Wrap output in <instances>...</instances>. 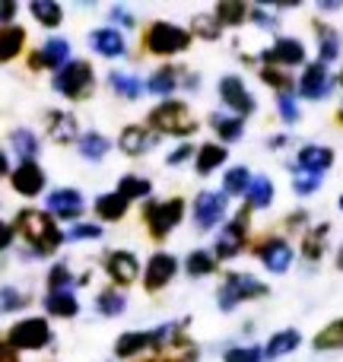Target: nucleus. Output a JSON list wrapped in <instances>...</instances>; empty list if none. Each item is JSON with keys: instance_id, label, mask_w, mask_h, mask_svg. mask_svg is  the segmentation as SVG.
I'll return each mask as SVG.
<instances>
[{"instance_id": "nucleus-3", "label": "nucleus", "mask_w": 343, "mask_h": 362, "mask_svg": "<svg viewBox=\"0 0 343 362\" xmlns=\"http://www.w3.org/2000/svg\"><path fill=\"white\" fill-rule=\"evenodd\" d=\"M54 89L67 99H89L93 93V67L89 61H70L64 70H57Z\"/></svg>"}, {"instance_id": "nucleus-32", "label": "nucleus", "mask_w": 343, "mask_h": 362, "mask_svg": "<svg viewBox=\"0 0 343 362\" xmlns=\"http://www.w3.org/2000/svg\"><path fill=\"white\" fill-rule=\"evenodd\" d=\"M80 153H83V159H89V163H99L102 156L108 153V140L102 137V134H83L80 137Z\"/></svg>"}, {"instance_id": "nucleus-9", "label": "nucleus", "mask_w": 343, "mask_h": 362, "mask_svg": "<svg viewBox=\"0 0 343 362\" xmlns=\"http://www.w3.org/2000/svg\"><path fill=\"white\" fill-rule=\"evenodd\" d=\"M223 213H226V194H216V191L197 194V200H194V223L200 229H213L223 219Z\"/></svg>"}, {"instance_id": "nucleus-2", "label": "nucleus", "mask_w": 343, "mask_h": 362, "mask_svg": "<svg viewBox=\"0 0 343 362\" xmlns=\"http://www.w3.org/2000/svg\"><path fill=\"white\" fill-rule=\"evenodd\" d=\"M150 127H156L159 134H178V137H185V134L197 131V121L191 118L185 102H163L159 108L150 112Z\"/></svg>"}, {"instance_id": "nucleus-37", "label": "nucleus", "mask_w": 343, "mask_h": 362, "mask_svg": "<svg viewBox=\"0 0 343 362\" xmlns=\"http://www.w3.org/2000/svg\"><path fill=\"white\" fill-rule=\"evenodd\" d=\"M245 16H248V6L238 4V0H223V4H216V19L223 25H238Z\"/></svg>"}, {"instance_id": "nucleus-15", "label": "nucleus", "mask_w": 343, "mask_h": 362, "mask_svg": "<svg viewBox=\"0 0 343 362\" xmlns=\"http://www.w3.org/2000/svg\"><path fill=\"white\" fill-rule=\"evenodd\" d=\"M105 270H108V276H112L118 286H127V283L137 280L140 264H137V257H134L131 251H112L108 261H105Z\"/></svg>"}, {"instance_id": "nucleus-18", "label": "nucleus", "mask_w": 343, "mask_h": 362, "mask_svg": "<svg viewBox=\"0 0 343 362\" xmlns=\"http://www.w3.org/2000/svg\"><path fill=\"white\" fill-rule=\"evenodd\" d=\"M264 61H267V67L270 64H302L306 61V45L299 38H280L270 51H264Z\"/></svg>"}, {"instance_id": "nucleus-28", "label": "nucleus", "mask_w": 343, "mask_h": 362, "mask_svg": "<svg viewBox=\"0 0 343 362\" xmlns=\"http://www.w3.org/2000/svg\"><path fill=\"white\" fill-rule=\"evenodd\" d=\"M226 146H219V144H204L197 150V172L200 175H207V172H213L216 165H223L226 163Z\"/></svg>"}, {"instance_id": "nucleus-11", "label": "nucleus", "mask_w": 343, "mask_h": 362, "mask_svg": "<svg viewBox=\"0 0 343 362\" xmlns=\"http://www.w3.org/2000/svg\"><path fill=\"white\" fill-rule=\"evenodd\" d=\"M219 95H223L226 105L236 108L238 115L255 112V99H251V93L245 89V83L238 80V76H223V80H219Z\"/></svg>"}, {"instance_id": "nucleus-47", "label": "nucleus", "mask_w": 343, "mask_h": 362, "mask_svg": "<svg viewBox=\"0 0 343 362\" xmlns=\"http://www.w3.org/2000/svg\"><path fill=\"white\" fill-rule=\"evenodd\" d=\"M67 238L70 242H80V238H102V229L95 223H80L67 232Z\"/></svg>"}, {"instance_id": "nucleus-54", "label": "nucleus", "mask_w": 343, "mask_h": 362, "mask_svg": "<svg viewBox=\"0 0 343 362\" xmlns=\"http://www.w3.org/2000/svg\"><path fill=\"white\" fill-rule=\"evenodd\" d=\"M4 362H16V356H13V346L10 344H4V356H0Z\"/></svg>"}, {"instance_id": "nucleus-26", "label": "nucleus", "mask_w": 343, "mask_h": 362, "mask_svg": "<svg viewBox=\"0 0 343 362\" xmlns=\"http://www.w3.org/2000/svg\"><path fill=\"white\" fill-rule=\"evenodd\" d=\"M45 305H48V312L57 315V318H74V315L80 312V302H76V296L70 293V289H64V293H51Z\"/></svg>"}, {"instance_id": "nucleus-57", "label": "nucleus", "mask_w": 343, "mask_h": 362, "mask_svg": "<svg viewBox=\"0 0 343 362\" xmlns=\"http://www.w3.org/2000/svg\"><path fill=\"white\" fill-rule=\"evenodd\" d=\"M340 210H343V197H340Z\"/></svg>"}, {"instance_id": "nucleus-12", "label": "nucleus", "mask_w": 343, "mask_h": 362, "mask_svg": "<svg viewBox=\"0 0 343 362\" xmlns=\"http://www.w3.org/2000/svg\"><path fill=\"white\" fill-rule=\"evenodd\" d=\"M257 255H261L264 267H267L270 274H286L289 264H293V248H289L283 238H267V242L257 248Z\"/></svg>"}, {"instance_id": "nucleus-29", "label": "nucleus", "mask_w": 343, "mask_h": 362, "mask_svg": "<svg viewBox=\"0 0 343 362\" xmlns=\"http://www.w3.org/2000/svg\"><path fill=\"white\" fill-rule=\"evenodd\" d=\"M29 10H32V16H35L42 25H48V29L61 25V19H64V10L54 4V0H32Z\"/></svg>"}, {"instance_id": "nucleus-27", "label": "nucleus", "mask_w": 343, "mask_h": 362, "mask_svg": "<svg viewBox=\"0 0 343 362\" xmlns=\"http://www.w3.org/2000/svg\"><path fill=\"white\" fill-rule=\"evenodd\" d=\"M95 213H99L102 219H108V223H115V219H121L127 213V200L121 197L118 191H115V194H102V197L95 200Z\"/></svg>"}, {"instance_id": "nucleus-21", "label": "nucleus", "mask_w": 343, "mask_h": 362, "mask_svg": "<svg viewBox=\"0 0 343 362\" xmlns=\"http://www.w3.org/2000/svg\"><path fill=\"white\" fill-rule=\"evenodd\" d=\"M118 144H121V153H127V156H144V153L153 146V137L146 134V127L131 124V127H124V131H121Z\"/></svg>"}, {"instance_id": "nucleus-59", "label": "nucleus", "mask_w": 343, "mask_h": 362, "mask_svg": "<svg viewBox=\"0 0 343 362\" xmlns=\"http://www.w3.org/2000/svg\"><path fill=\"white\" fill-rule=\"evenodd\" d=\"M150 362H153V359H150Z\"/></svg>"}, {"instance_id": "nucleus-10", "label": "nucleus", "mask_w": 343, "mask_h": 362, "mask_svg": "<svg viewBox=\"0 0 343 362\" xmlns=\"http://www.w3.org/2000/svg\"><path fill=\"white\" fill-rule=\"evenodd\" d=\"M175 270H178V261H175L172 255H165V251H159V255L150 257V264H146V280L144 286L150 289V293H159V289L165 286V283L175 276Z\"/></svg>"}, {"instance_id": "nucleus-56", "label": "nucleus", "mask_w": 343, "mask_h": 362, "mask_svg": "<svg viewBox=\"0 0 343 362\" xmlns=\"http://www.w3.org/2000/svg\"><path fill=\"white\" fill-rule=\"evenodd\" d=\"M337 267L343 270V251H340V257H337Z\"/></svg>"}, {"instance_id": "nucleus-40", "label": "nucleus", "mask_w": 343, "mask_h": 362, "mask_svg": "<svg viewBox=\"0 0 343 362\" xmlns=\"http://www.w3.org/2000/svg\"><path fill=\"white\" fill-rule=\"evenodd\" d=\"M124 296L121 293H115V289H105V293H99V299H95V308H99L105 318H115V315H121L124 312Z\"/></svg>"}, {"instance_id": "nucleus-1", "label": "nucleus", "mask_w": 343, "mask_h": 362, "mask_svg": "<svg viewBox=\"0 0 343 362\" xmlns=\"http://www.w3.org/2000/svg\"><path fill=\"white\" fill-rule=\"evenodd\" d=\"M16 229L23 232V238L38 251V255H51V251L64 242L61 229L54 226V216L45 210H23L16 216Z\"/></svg>"}, {"instance_id": "nucleus-38", "label": "nucleus", "mask_w": 343, "mask_h": 362, "mask_svg": "<svg viewBox=\"0 0 343 362\" xmlns=\"http://www.w3.org/2000/svg\"><path fill=\"white\" fill-rule=\"evenodd\" d=\"M10 144H13V150L19 153V159L23 163H35V153H38V140L32 137L29 131H13V137H10Z\"/></svg>"}, {"instance_id": "nucleus-13", "label": "nucleus", "mask_w": 343, "mask_h": 362, "mask_svg": "<svg viewBox=\"0 0 343 362\" xmlns=\"http://www.w3.org/2000/svg\"><path fill=\"white\" fill-rule=\"evenodd\" d=\"M48 210L61 219H76L83 213V194L76 187H57L48 194Z\"/></svg>"}, {"instance_id": "nucleus-22", "label": "nucleus", "mask_w": 343, "mask_h": 362, "mask_svg": "<svg viewBox=\"0 0 343 362\" xmlns=\"http://www.w3.org/2000/svg\"><path fill=\"white\" fill-rule=\"evenodd\" d=\"M48 137L54 144H70L76 137V121L67 112H51L48 115Z\"/></svg>"}, {"instance_id": "nucleus-35", "label": "nucleus", "mask_w": 343, "mask_h": 362, "mask_svg": "<svg viewBox=\"0 0 343 362\" xmlns=\"http://www.w3.org/2000/svg\"><path fill=\"white\" fill-rule=\"evenodd\" d=\"M175 86H178V76H175V70H172V67L156 70V74H153L150 80H146V93H156V95H169Z\"/></svg>"}, {"instance_id": "nucleus-36", "label": "nucleus", "mask_w": 343, "mask_h": 362, "mask_svg": "<svg viewBox=\"0 0 343 362\" xmlns=\"http://www.w3.org/2000/svg\"><path fill=\"white\" fill-rule=\"evenodd\" d=\"M245 197H248V206H267L270 200H274V185H270L264 175H255Z\"/></svg>"}, {"instance_id": "nucleus-4", "label": "nucleus", "mask_w": 343, "mask_h": 362, "mask_svg": "<svg viewBox=\"0 0 343 362\" xmlns=\"http://www.w3.org/2000/svg\"><path fill=\"white\" fill-rule=\"evenodd\" d=\"M257 296H267V286L261 280L248 274H229L223 280V289H219V308L223 312H232L238 302L245 299H257Z\"/></svg>"}, {"instance_id": "nucleus-53", "label": "nucleus", "mask_w": 343, "mask_h": 362, "mask_svg": "<svg viewBox=\"0 0 343 362\" xmlns=\"http://www.w3.org/2000/svg\"><path fill=\"white\" fill-rule=\"evenodd\" d=\"M13 13H16V4H4V25H13Z\"/></svg>"}, {"instance_id": "nucleus-49", "label": "nucleus", "mask_w": 343, "mask_h": 362, "mask_svg": "<svg viewBox=\"0 0 343 362\" xmlns=\"http://www.w3.org/2000/svg\"><path fill=\"white\" fill-rule=\"evenodd\" d=\"M277 108H280V115H283V121H286V124H293V121H299V108H296V102L289 99L286 93H283L280 99H277Z\"/></svg>"}, {"instance_id": "nucleus-45", "label": "nucleus", "mask_w": 343, "mask_h": 362, "mask_svg": "<svg viewBox=\"0 0 343 362\" xmlns=\"http://www.w3.org/2000/svg\"><path fill=\"white\" fill-rule=\"evenodd\" d=\"M337 51H340L337 35H334L331 29H321V64L334 61V57H337Z\"/></svg>"}, {"instance_id": "nucleus-55", "label": "nucleus", "mask_w": 343, "mask_h": 362, "mask_svg": "<svg viewBox=\"0 0 343 362\" xmlns=\"http://www.w3.org/2000/svg\"><path fill=\"white\" fill-rule=\"evenodd\" d=\"M13 242V226H4V248Z\"/></svg>"}, {"instance_id": "nucleus-14", "label": "nucleus", "mask_w": 343, "mask_h": 362, "mask_svg": "<svg viewBox=\"0 0 343 362\" xmlns=\"http://www.w3.org/2000/svg\"><path fill=\"white\" fill-rule=\"evenodd\" d=\"M10 181L23 197H35V194H42V187H45V172L38 163H19L16 172L10 175Z\"/></svg>"}, {"instance_id": "nucleus-17", "label": "nucleus", "mask_w": 343, "mask_h": 362, "mask_svg": "<svg viewBox=\"0 0 343 362\" xmlns=\"http://www.w3.org/2000/svg\"><path fill=\"white\" fill-rule=\"evenodd\" d=\"M67 57H70V45L64 42V38H51L48 45H45L38 54H32V67H54V70H64L67 67Z\"/></svg>"}, {"instance_id": "nucleus-7", "label": "nucleus", "mask_w": 343, "mask_h": 362, "mask_svg": "<svg viewBox=\"0 0 343 362\" xmlns=\"http://www.w3.org/2000/svg\"><path fill=\"white\" fill-rule=\"evenodd\" d=\"M51 340V327L45 318H25L6 331V344L13 350H42Z\"/></svg>"}, {"instance_id": "nucleus-43", "label": "nucleus", "mask_w": 343, "mask_h": 362, "mask_svg": "<svg viewBox=\"0 0 343 362\" xmlns=\"http://www.w3.org/2000/svg\"><path fill=\"white\" fill-rule=\"evenodd\" d=\"M213 124H216V134L223 144H236L238 137H242V118H213Z\"/></svg>"}, {"instance_id": "nucleus-42", "label": "nucleus", "mask_w": 343, "mask_h": 362, "mask_svg": "<svg viewBox=\"0 0 343 362\" xmlns=\"http://www.w3.org/2000/svg\"><path fill=\"white\" fill-rule=\"evenodd\" d=\"M194 32H197L200 38H219V32H223V23L216 19V13H200V16H194Z\"/></svg>"}, {"instance_id": "nucleus-6", "label": "nucleus", "mask_w": 343, "mask_h": 362, "mask_svg": "<svg viewBox=\"0 0 343 362\" xmlns=\"http://www.w3.org/2000/svg\"><path fill=\"white\" fill-rule=\"evenodd\" d=\"M146 216V226H150L153 238H165L175 226L181 223V216H185V200L172 197V200H156V204H150L144 210Z\"/></svg>"}, {"instance_id": "nucleus-25", "label": "nucleus", "mask_w": 343, "mask_h": 362, "mask_svg": "<svg viewBox=\"0 0 343 362\" xmlns=\"http://www.w3.org/2000/svg\"><path fill=\"white\" fill-rule=\"evenodd\" d=\"M23 45H25V32L19 25H4L0 29V61H13Z\"/></svg>"}, {"instance_id": "nucleus-34", "label": "nucleus", "mask_w": 343, "mask_h": 362, "mask_svg": "<svg viewBox=\"0 0 343 362\" xmlns=\"http://www.w3.org/2000/svg\"><path fill=\"white\" fill-rule=\"evenodd\" d=\"M213 267H216V255H210V251H191L185 261V270L191 276H207L213 274Z\"/></svg>"}, {"instance_id": "nucleus-24", "label": "nucleus", "mask_w": 343, "mask_h": 362, "mask_svg": "<svg viewBox=\"0 0 343 362\" xmlns=\"http://www.w3.org/2000/svg\"><path fill=\"white\" fill-rule=\"evenodd\" d=\"M299 331H277L274 337L267 340V346H264V356L267 359H280V356H286V353H293L296 346H299Z\"/></svg>"}, {"instance_id": "nucleus-31", "label": "nucleus", "mask_w": 343, "mask_h": 362, "mask_svg": "<svg viewBox=\"0 0 343 362\" xmlns=\"http://www.w3.org/2000/svg\"><path fill=\"white\" fill-rule=\"evenodd\" d=\"M327 229H331V226H315L312 232H308L306 238H302V255L306 257H312V261H318L321 255H325V242H327Z\"/></svg>"}, {"instance_id": "nucleus-41", "label": "nucleus", "mask_w": 343, "mask_h": 362, "mask_svg": "<svg viewBox=\"0 0 343 362\" xmlns=\"http://www.w3.org/2000/svg\"><path fill=\"white\" fill-rule=\"evenodd\" d=\"M251 181H255V175H248L245 165H236V169L226 172V194H248Z\"/></svg>"}, {"instance_id": "nucleus-20", "label": "nucleus", "mask_w": 343, "mask_h": 362, "mask_svg": "<svg viewBox=\"0 0 343 362\" xmlns=\"http://www.w3.org/2000/svg\"><path fill=\"white\" fill-rule=\"evenodd\" d=\"M89 45H93L95 51H99L102 57H118V54H124V35H121L118 29H99V32H93L89 35Z\"/></svg>"}, {"instance_id": "nucleus-50", "label": "nucleus", "mask_w": 343, "mask_h": 362, "mask_svg": "<svg viewBox=\"0 0 343 362\" xmlns=\"http://www.w3.org/2000/svg\"><path fill=\"white\" fill-rule=\"evenodd\" d=\"M23 305H25V296L6 286L4 289V312H16V308H23Z\"/></svg>"}, {"instance_id": "nucleus-48", "label": "nucleus", "mask_w": 343, "mask_h": 362, "mask_svg": "<svg viewBox=\"0 0 343 362\" xmlns=\"http://www.w3.org/2000/svg\"><path fill=\"white\" fill-rule=\"evenodd\" d=\"M261 80L267 83V86H277V89H289V86H293V83L286 80V74H280L277 67H264L261 70Z\"/></svg>"}, {"instance_id": "nucleus-30", "label": "nucleus", "mask_w": 343, "mask_h": 362, "mask_svg": "<svg viewBox=\"0 0 343 362\" xmlns=\"http://www.w3.org/2000/svg\"><path fill=\"white\" fill-rule=\"evenodd\" d=\"M315 350H343V318L331 321L325 331L315 334Z\"/></svg>"}, {"instance_id": "nucleus-51", "label": "nucleus", "mask_w": 343, "mask_h": 362, "mask_svg": "<svg viewBox=\"0 0 343 362\" xmlns=\"http://www.w3.org/2000/svg\"><path fill=\"white\" fill-rule=\"evenodd\" d=\"M318 187V175H306V178H296L293 181V191L296 194H312Z\"/></svg>"}, {"instance_id": "nucleus-39", "label": "nucleus", "mask_w": 343, "mask_h": 362, "mask_svg": "<svg viewBox=\"0 0 343 362\" xmlns=\"http://www.w3.org/2000/svg\"><path fill=\"white\" fill-rule=\"evenodd\" d=\"M118 194L124 200H137V197H146L150 194V181L146 178H137V175H124L118 181Z\"/></svg>"}, {"instance_id": "nucleus-23", "label": "nucleus", "mask_w": 343, "mask_h": 362, "mask_svg": "<svg viewBox=\"0 0 343 362\" xmlns=\"http://www.w3.org/2000/svg\"><path fill=\"white\" fill-rule=\"evenodd\" d=\"M150 344H156V334L131 331V334H121V337L115 340V353H118V356H137V353L146 350Z\"/></svg>"}, {"instance_id": "nucleus-44", "label": "nucleus", "mask_w": 343, "mask_h": 362, "mask_svg": "<svg viewBox=\"0 0 343 362\" xmlns=\"http://www.w3.org/2000/svg\"><path fill=\"white\" fill-rule=\"evenodd\" d=\"M261 359H267L261 346H236V350L226 353V362H261Z\"/></svg>"}, {"instance_id": "nucleus-52", "label": "nucleus", "mask_w": 343, "mask_h": 362, "mask_svg": "<svg viewBox=\"0 0 343 362\" xmlns=\"http://www.w3.org/2000/svg\"><path fill=\"white\" fill-rule=\"evenodd\" d=\"M191 153H194L191 146H187V144H181V146H178V150H175V153H169V165H178V163H185V159L191 156Z\"/></svg>"}, {"instance_id": "nucleus-46", "label": "nucleus", "mask_w": 343, "mask_h": 362, "mask_svg": "<svg viewBox=\"0 0 343 362\" xmlns=\"http://www.w3.org/2000/svg\"><path fill=\"white\" fill-rule=\"evenodd\" d=\"M70 283V270L64 267V264H54L51 267V274H48V286H51V293H64V286Z\"/></svg>"}, {"instance_id": "nucleus-5", "label": "nucleus", "mask_w": 343, "mask_h": 362, "mask_svg": "<svg viewBox=\"0 0 343 362\" xmlns=\"http://www.w3.org/2000/svg\"><path fill=\"white\" fill-rule=\"evenodd\" d=\"M187 45H191V35L181 25H172V23H153L144 38V48L153 51V54H178Z\"/></svg>"}, {"instance_id": "nucleus-16", "label": "nucleus", "mask_w": 343, "mask_h": 362, "mask_svg": "<svg viewBox=\"0 0 343 362\" xmlns=\"http://www.w3.org/2000/svg\"><path fill=\"white\" fill-rule=\"evenodd\" d=\"M299 93L306 99H321L331 93V80H327V64H308L306 74L299 76Z\"/></svg>"}, {"instance_id": "nucleus-33", "label": "nucleus", "mask_w": 343, "mask_h": 362, "mask_svg": "<svg viewBox=\"0 0 343 362\" xmlns=\"http://www.w3.org/2000/svg\"><path fill=\"white\" fill-rule=\"evenodd\" d=\"M112 89L118 95H124V99H140V93H144V83H140L137 76H131V74H121V70H115V74H112Z\"/></svg>"}, {"instance_id": "nucleus-19", "label": "nucleus", "mask_w": 343, "mask_h": 362, "mask_svg": "<svg viewBox=\"0 0 343 362\" xmlns=\"http://www.w3.org/2000/svg\"><path fill=\"white\" fill-rule=\"evenodd\" d=\"M331 165H334V153L327 146H302L299 150V169L306 175H321Z\"/></svg>"}, {"instance_id": "nucleus-58", "label": "nucleus", "mask_w": 343, "mask_h": 362, "mask_svg": "<svg viewBox=\"0 0 343 362\" xmlns=\"http://www.w3.org/2000/svg\"><path fill=\"white\" fill-rule=\"evenodd\" d=\"M340 86H343V74H340Z\"/></svg>"}, {"instance_id": "nucleus-8", "label": "nucleus", "mask_w": 343, "mask_h": 362, "mask_svg": "<svg viewBox=\"0 0 343 362\" xmlns=\"http://www.w3.org/2000/svg\"><path fill=\"white\" fill-rule=\"evenodd\" d=\"M245 235H248V206L219 232L216 238V257H236L245 245Z\"/></svg>"}]
</instances>
